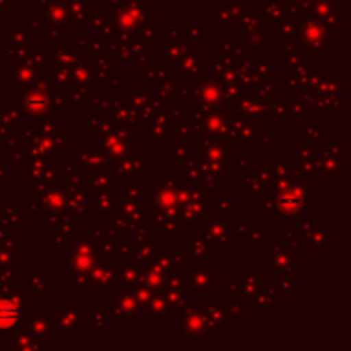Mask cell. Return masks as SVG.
<instances>
[{
    "label": "cell",
    "instance_id": "1",
    "mask_svg": "<svg viewBox=\"0 0 351 351\" xmlns=\"http://www.w3.org/2000/svg\"><path fill=\"white\" fill-rule=\"evenodd\" d=\"M132 125L115 123L110 117H103L95 132V147L112 161L120 160L134 151Z\"/></svg>",
    "mask_w": 351,
    "mask_h": 351
},
{
    "label": "cell",
    "instance_id": "2",
    "mask_svg": "<svg viewBox=\"0 0 351 351\" xmlns=\"http://www.w3.org/2000/svg\"><path fill=\"white\" fill-rule=\"evenodd\" d=\"M31 314V297L24 285H14L12 290L0 295V335H12L24 328Z\"/></svg>",
    "mask_w": 351,
    "mask_h": 351
},
{
    "label": "cell",
    "instance_id": "3",
    "mask_svg": "<svg viewBox=\"0 0 351 351\" xmlns=\"http://www.w3.org/2000/svg\"><path fill=\"white\" fill-rule=\"evenodd\" d=\"M21 108L24 110L29 119H48L53 117V105H51V82L47 77H38L36 81L19 89Z\"/></svg>",
    "mask_w": 351,
    "mask_h": 351
},
{
    "label": "cell",
    "instance_id": "4",
    "mask_svg": "<svg viewBox=\"0 0 351 351\" xmlns=\"http://www.w3.org/2000/svg\"><path fill=\"white\" fill-rule=\"evenodd\" d=\"M51 317L57 336H77L82 328H91V312L84 304H57Z\"/></svg>",
    "mask_w": 351,
    "mask_h": 351
},
{
    "label": "cell",
    "instance_id": "5",
    "mask_svg": "<svg viewBox=\"0 0 351 351\" xmlns=\"http://www.w3.org/2000/svg\"><path fill=\"white\" fill-rule=\"evenodd\" d=\"M31 201L48 215L65 211L67 209V175L57 180L40 182L34 185Z\"/></svg>",
    "mask_w": 351,
    "mask_h": 351
},
{
    "label": "cell",
    "instance_id": "6",
    "mask_svg": "<svg viewBox=\"0 0 351 351\" xmlns=\"http://www.w3.org/2000/svg\"><path fill=\"white\" fill-rule=\"evenodd\" d=\"M184 278L189 297H211L213 291L219 287V267L216 264L204 266L197 263L189 267Z\"/></svg>",
    "mask_w": 351,
    "mask_h": 351
},
{
    "label": "cell",
    "instance_id": "7",
    "mask_svg": "<svg viewBox=\"0 0 351 351\" xmlns=\"http://www.w3.org/2000/svg\"><path fill=\"white\" fill-rule=\"evenodd\" d=\"M235 216L213 213L202 221V232L208 237L209 243L216 250H232L235 247V232H233Z\"/></svg>",
    "mask_w": 351,
    "mask_h": 351
},
{
    "label": "cell",
    "instance_id": "8",
    "mask_svg": "<svg viewBox=\"0 0 351 351\" xmlns=\"http://www.w3.org/2000/svg\"><path fill=\"white\" fill-rule=\"evenodd\" d=\"M332 31L328 26H319L317 21H307L297 33V48L300 53L326 55L328 53V41L332 38Z\"/></svg>",
    "mask_w": 351,
    "mask_h": 351
},
{
    "label": "cell",
    "instance_id": "9",
    "mask_svg": "<svg viewBox=\"0 0 351 351\" xmlns=\"http://www.w3.org/2000/svg\"><path fill=\"white\" fill-rule=\"evenodd\" d=\"M343 149V143L329 144L326 149L314 151L312 158L308 160L311 170L314 171L315 177L319 178H341L343 177V153L338 154V151Z\"/></svg>",
    "mask_w": 351,
    "mask_h": 351
},
{
    "label": "cell",
    "instance_id": "10",
    "mask_svg": "<svg viewBox=\"0 0 351 351\" xmlns=\"http://www.w3.org/2000/svg\"><path fill=\"white\" fill-rule=\"evenodd\" d=\"M298 233L305 249H335V228L326 219L302 218L298 221Z\"/></svg>",
    "mask_w": 351,
    "mask_h": 351
},
{
    "label": "cell",
    "instance_id": "11",
    "mask_svg": "<svg viewBox=\"0 0 351 351\" xmlns=\"http://www.w3.org/2000/svg\"><path fill=\"white\" fill-rule=\"evenodd\" d=\"M197 84L194 86V101L197 103V110L201 113L215 112V110L226 108V96L225 88L219 81L216 79H204L199 77L195 79ZM230 101V99H228ZM232 103V101H230Z\"/></svg>",
    "mask_w": 351,
    "mask_h": 351
},
{
    "label": "cell",
    "instance_id": "12",
    "mask_svg": "<svg viewBox=\"0 0 351 351\" xmlns=\"http://www.w3.org/2000/svg\"><path fill=\"white\" fill-rule=\"evenodd\" d=\"M297 267V250L287 243H267L266 271L273 274H293Z\"/></svg>",
    "mask_w": 351,
    "mask_h": 351
},
{
    "label": "cell",
    "instance_id": "13",
    "mask_svg": "<svg viewBox=\"0 0 351 351\" xmlns=\"http://www.w3.org/2000/svg\"><path fill=\"white\" fill-rule=\"evenodd\" d=\"M180 332L187 338L189 343H202L208 335L202 308L195 304H185L180 311Z\"/></svg>",
    "mask_w": 351,
    "mask_h": 351
},
{
    "label": "cell",
    "instance_id": "14",
    "mask_svg": "<svg viewBox=\"0 0 351 351\" xmlns=\"http://www.w3.org/2000/svg\"><path fill=\"white\" fill-rule=\"evenodd\" d=\"M110 315H112L115 321H139L143 319L144 308L141 307L139 300L136 298L132 290H120L115 297H110L108 304Z\"/></svg>",
    "mask_w": 351,
    "mask_h": 351
},
{
    "label": "cell",
    "instance_id": "15",
    "mask_svg": "<svg viewBox=\"0 0 351 351\" xmlns=\"http://www.w3.org/2000/svg\"><path fill=\"white\" fill-rule=\"evenodd\" d=\"M112 53L117 55L120 62H144L147 57V45L139 34L130 36H115L112 40Z\"/></svg>",
    "mask_w": 351,
    "mask_h": 351
},
{
    "label": "cell",
    "instance_id": "16",
    "mask_svg": "<svg viewBox=\"0 0 351 351\" xmlns=\"http://www.w3.org/2000/svg\"><path fill=\"white\" fill-rule=\"evenodd\" d=\"M147 156L141 154V149H134L132 153L127 156L120 158V160L112 161L110 168H112L113 175L122 180H130V178H141L143 171L147 170Z\"/></svg>",
    "mask_w": 351,
    "mask_h": 351
},
{
    "label": "cell",
    "instance_id": "17",
    "mask_svg": "<svg viewBox=\"0 0 351 351\" xmlns=\"http://www.w3.org/2000/svg\"><path fill=\"white\" fill-rule=\"evenodd\" d=\"M144 23L146 21H144L143 10L134 5H129L120 10H115L112 24L115 27V36H130V34H136Z\"/></svg>",
    "mask_w": 351,
    "mask_h": 351
},
{
    "label": "cell",
    "instance_id": "18",
    "mask_svg": "<svg viewBox=\"0 0 351 351\" xmlns=\"http://www.w3.org/2000/svg\"><path fill=\"white\" fill-rule=\"evenodd\" d=\"M89 206L96 219H112L119 211V194L117 191L89 192Z\"/></svg>",
    "mask_w": 351,
    "mask_h": 351
},
{
    "label": "cell",
    "instance_id": "19",
    "mask_svg": "<svg viewBox=\"0 0 351 351\" xmlns=\"http://www.w3.org/2000/svg\"><path fill=\"white\" fill-rule=\"evenodd\" d=\"M202 57H204L202 48L195 47V45H191V43H185L184 53H182V58L180 62H178V67H177L178 75L185 79L202 77V69H204V65H202Z\"/></svg>",
    "mask_w": 351,
    "mask_h": 351
},
{
    "label": "cell",
    "instance_id": "20",
    "mask_svg": "<svg viewBox=\"0 0 351 351\" xmlns=\"http://www.w3.org/2000/svg\"><path fill=\"white\" fill-rule=\"evenodd\" d=\"M201 308L202 314H204L206 324H208V332H211V335H218L219 329L233 328L235 319L230 317L228 312L225 311V307H223L218 298H213L209 304L201 305Z\"/></svg>",
    "mask_w": 351,
    "mask_h": 351
},
{
    "label": "cell",
    "instance_id": "21",
    "mask_svg": "<svg viewBox=\"0 0 351 351\" xmlns=\"http://www.w3.org/2000/svg\"><path fill=\"white\" fill-rule=\"evenodd\" d=\"M24 328L36 336L40 341L47 343V345H53L57 332H55L53 317L48 312H38V314H29Z\"/></svg>",
    "mask_w": 351,
    "mask_h": 351
},
{
    "label": "cell",
    "instance_id": "22",
    "mask_svg": "<svg viewBox=\"0 0 351 351\" xmlns=\"http://www.w3.org/2000/svg\"><path fill=\"white\" fill-rule=\"evenodd\" d=\"M47 225L53 230L55 233L64 237L65 240H71L72 237L79 233V218L77 216L71 215L67 211L62 213H53V215H48Z\"/></svg>",
    "mask_w": 351,
    "mask_h": 351
},
{
    "label": "cell",
    "instance_id": "23",
    "mask_svg": "<svg viewBox=\"0 0 351 351\" xmlns=\"http://www.w3.org/2000/svg\"><path fill=\"white\" fill-rule=\"evenodd\" d=\"M67 213L74 216H84L91 211L89 206V192L86 184L82 185H69L67 184Z\"/></svg>",
    "mask_w": 351,
    "mask_h": 351
},
{
    "label": "cell",
    "instance_id": "24",
    "mask_svg": "<svg viewBox=\"0 0 351 351\" xmlns=\"http://www.w3.org/2000/svg\"><path fill=\"white\" fill-rule=\"evenodd\" d=\"M175 113L171 110H158L149 120V141H167L170 139L171 123H173Z\"/></svg>",
    "mask_w": 351,
    "mask_h": 351
},
{
    "label": "cell",
    "instance_id": "25",
    "mask_svg": "<svg viewBox=\"0 0 351 351\" xmlns=\"http://www.w3.org/2000/svg\"><path fill=\"white\" fill-rule=\"evenodd\" d=\"M141 278V266L132 259H119L117 264V288L120 290H132Z\"/></svg>",
    "mask_w": 351,
    "mask_h": 351
},
{
    "label": "cell",
    "instance_id": "26",
    "mask_svg": "<svg viewBox=\"0 0 351 351\" xmlns=\"http://www.w3.org/2000/svg\"><path fill=\"white\" fill-rule=\"evenodd\" d=\"M189 235V256H192L195 259V263H202L204 259H208L213 252V247L209 243L208 237L204 235L199 226L195 228L189 230L187 232Z\"/></svg>",
    "mask_w": 351,
    "mask_h": 351
},
{
    "label": "cell",
    "instance_id": "27",
    "mask_svg": "<svg viewBox=\"0 0 351 351\" xmlns=\"http://www.w3.org/2000/svg\"><path fill=\"white\" fill-rule=\"evenodd\" d=\"M167 271L158 267L156 264L149 263L141 267L139 283L143 287L149 288L153 293H165V280H167Z\"/></svg>",
    "mask_w": 351,
    "mask_h": 351
},
{
    "label": "cell",
    "instance_id": "28",
    "mask_svg": "<svg viewBox=\"0 0 351 351\" xmlns=\"http://www.w3.org/2000/svg\"><path fill=\"white\" fill-rule=\"evenodd\" d=\"M40 77V69H38L36 62L31 57V51L27 53V57L21 58L16 64V69H14V79H17V84L26 86L29 82L36 81Z\"/></svg>",
    "mask_w": 351,
    "mask_h": 351
},
{
    "label": "cell",
    "instance_id": "29",
    "mask_svg": "<svg viewBox=\"0 0 351 351\" xmlns=\"http://www.w3.org/2000/svg\"><path fill=\"white\" fill-rule=\"evenodd\" d=\"M115 81V64L110 62L108 57L95 58L93 64V86H108Z\"/></svg>",
    "mask_w": 351,
    "mask_h": 351
},
{
    "label": "cell",
    "instance_id": "30",
    "mask_svg": "<svg viewBox=\"0 0 351 351\" xmlns=\"http://www.w3.org/2000/svg\"><path fill=\"white\" fill-rule=\"evenodd\" d=\"M10 348L23 350V351H45L48 348L47 343L40 341L34 335H31L26 328L17 329L16 335L12 336L10 341Z\"/></svg>",
    "mask_w": 351,
    "mask_h": 351
},
{
    "label": "cell",
    "instance_id": "31",
    "mask_svg": "<svg viewBox=\"0 0 351 351\" xmlns=\"http://www.w3.org/2000/svg\"><path fill=\"white\" fill-rule=\"evenodd\" d=\"M171 69L167 64H146L143 65V86L144 88H153L170 77Z\"/></svg>",
    "mask_w": 351,
    "mask_h": 351
},
{
    "label": "cell",
    "instance_id": "32",
    "mask_svg": "<svg viewBox=\"0 0 351 351\" xmlns=\"http://www.w3.org/2000/svg\"><path fill=\"white\" fill-rule=\"evenodd\" d=\"M24 288L29 293V297L45 298L48 295V274L26 273L24 274Z\"/></svg>",
    "mask_w": 351,
    "mask_h": 351
},
{
    "label": "cell",
    "instance_id": "33",
    "mask_svg": "<svg viewBox=\"0 0 351 351\" xmlns=\"http://www.w3.org/2000/svg\"><path fill=\"white\" fill-rule=\"evenodd\" d=\"M74 160L77 161L86 171H93L96 170V168H101L110 163L108 158H106L101 151L96 149V147L95 149H81L77 153V156H74Z\"/></svg>",
    "mask_w": 351,
    "mask_h": 351
},
{
    "label": "cell",
    "instance_id": "34",
    "mask_svg": "<svg viewBox=\"0 0 351 351\" xmlns=\"http://www.w3.org/2000/svg\"><path fill=\"white\" fill-rule=\"evenodd\" d=\"M71 77L72 84L93 89V64H89L86 57H82L77 64L71 67Z\"/></svg>",
    "mask_w": 351,
    "mask_h": 351
},
{
    "label": "cell",
    "instance_id": "35",
    "mask_svg": "<svg viewBox=\"0 0 351 351\" xmlns=\"http://www.w3.org/2000/svg\"><path fill=\"white\" fill-rule=\"evenodd\" d=\"M146 312H147V317H149L151 321H168V319L173 317V312H171L170 307H168V302L163 293L154 295L151 304L147 305Z\"/></svg>",
    "mask_w": 351,
    "mask_h": 351
},
{
    "label": "cell",
    "instance_id": "36",
    "mask_svg": "<svg viewBox=\"0 0 351 351\" xmlns=\"http://www.w3.org/2000/svg\"><path fill=\"white\" fill-rule=\"evenodd\" d=\"M108 317L110 312L108 307L103 304H96L91 311V328L93 332L96 336H108L110 329H108Z\"/></svg>",
    "mask_w": 351,
    "mask_h": 351
},
{
    "label": "cell",
    "instance_id": "37",
    "mask_svg": "<svg viewBox=\"0 0 351 351\" xmlns=\"http://www.w3.org/2000/svg\"><path fill=\"white\" fill-rule=\"evenodd\" d=\"M88 34H93V36L105 38V40H113L115 38V27H113L112 23H108V19L101 17L98 14V19H93L89 17L88 21Z\"/></svg>",
    "mask_w": 351,
    "mask_h": 351
},
{
    "label": "cell",
    "instance_id": "38",
    "mask_svg": "<svg viewBox=\"0 0 351 351\" xmlns=\"http://www.w3.org/2000/svg\"><path fill=\"white\" fill-rule=\"evenodd\" d=\"M192 151L194 147H189L187 139H173V146H171V161L177 165H184L192 158Z\"/></svg>",
    "mask_w": 351,
    "mask_h": 351
},
{
    "label": "cell",
    "instance_id": "39",
    "mask_svg": "<svg viewBox=\"0 0 351 351\" xmlns=\"http://www.w3.org/2000/svg\"><path fill=\"white\" fill-rule=\"evenodd\" d=\"M163 295L168 302V307H170L173 314L180 312L182 307L187 304V290H167Z\"/></svg>",
    "mask_w": 351,
    "mask_h": 351
},
{
    "label": "cell",
    "instance_id": "40",
    "mask_svg": "<svg viewBox=\"0 0 351 351\" xmlns=\"http://www.w3.org/2000/svg\"><path fill=\"white\" fill-rule=\"evenodd\" d=\"M86 235L91 237L96 243L98 242H106V240H112V242H117V232L113 230V226H88L86 230Z\"/></svg>",
    "mask_w": 351,
    "mask_h": 351
},
{
    "label": "cell",
    "instance_id": "41",
    "mask_svg": "<svg viewBox=\"0 0 351 351\" xmlns=\"http://www.w3.org/2000/svg\"><path fill=\"white\" fill-rule=\"evenodd\" d=\"M281 235H283V242L287 243L288 247H291V249H295V250L305 249V243H304V240H302L298 230L283 226V228H281Z\"/></svg>",
    "mask_w": 351,
    "mask_h": 351
},
{
    "label": "cell",
    "instance_id": "42",
    "mask_svg": "<svg viewBox=\"0 0 351 351\" xmlns=\"http://www.w3.org/2000/svg\"><path fill=\"white\" fill-rule=\"evenodd\" d=\"M264 235H266V228H264V226H257L256 230H252V228L249 230V233H247L245 242H249L250 250H257L259 243L263 242Z\"/></svg>",
    "mask_w": 351,
    "mask_h": 351
},
{
    "label": "cell",
    "instance_id": "43",
    "mask_svg": "<svg viewBox=\"0 0 351 351\" xmlns=\"http://www.w3.org/2000/svg\"><path fill=\"white\" fill-rule=\"evenodd\" d=\"M137 34L146 41L147 47H154V45H156V29H154L151 24L144 23L143 26L139 27V31H137Z\"/></svg>",
    "mask_w": 351,
    "mask_h": 351
},
{
    "label": "cell",
    "instance_id": "44",
    "mask_svg": "<svg viewBox=\"0 0 351 351\" xmlns=\"http://www.w3.org/2000/svg\"><path fill=\"white\" fill-rule=\"evenodd\" d=\"M175 29H171L170 24H167L163 29V34H165V47L167 45H171V43H180V27H178V24H175Z\"/></svg>",
    "mask_w": 351,
    "mask_h": 351
},
{
    "label": "cell",
    "instance_id": "45",
    "mask_svg": "<svg viewBox=\"0 0 351 351\" xmlns=\"http://www.w3.org/2000/svg\"><path fill=\"white\" fill-rule=\"evenodd\" d=\"M250 230V219L249 218H243V219H233V232L237 235H242V239H247V233Z\"/></svg>",
    "mask_w": 351,
    "mask_h": 351
},
{
    "label": "cell",
    "instance_id": "46",
    "mask_svg": "<svg viewBox=\"0 0 351 351\" xmlns=\"http://www.w3.org/2000/svg\"><path fill=\"white\" fill-rule=\"evenodd\" d=\"M65 242H67V240H65L64 237L58 235V233H55V232L50 233V235L47 237V247H48V249H51V250H62V249H64Z\"/></svg>",
    "mask_w": 351,
    "mask_h": 351
},
{
    "label": "cell",
    "instance_id": "47",
    "mask_svg": "<svg viewBox=\"0 0 351 351\" xmlns=\"http://www.w3.org/2000/svg\"><path fill=\"white\" fill-rule=\"evenodd\" d=\"M134 247H136V242L130 243H117V256L119 259H130L134 254Z\"/></svg>",
    "mask_w": 351,
    "mask_h": 351
},
{
    "label": "cell",
    "instance_id": "48",
    "mask_svg": "<svg viewBox=\"0 0 351 351\" xmlns=\"http://www.w3.org/2000/svg\"><path fill=\"white\" fill-rule=\"evenodd\" d=\"M202 33H204V29H202L201 24H191V26L187 27V36H189V43L194 45L195 41L199 40V38H202Z\"/></svg>",
    "mask_w": 351,
    "mask_h": 351
},
{
    "label": "cell",
    "instance_id": "49",
    "mask_svg": "<svg viewBox=\"0 0 351 351\" xmlns=\"http://www.w3.org/2000/svg\"><path fill=\"white\" fill-rule=\"evenodd\" d=\"M189 250H180V252H173V263H175V266L178 267V269H180V267H184V266H187V263H189Z\"/></svg>",
    "mask_w": 351,
    "mask_h": 351
},
{
    "label": "cell",
    "instance_id": "50",
    "mask_svg": "<svg viewBox=\"0 0 351 351\" xmlns=\"http://www.w3.org/2000/svg\"><path fill=\"white\" fill-rule=\"evenodd\" d=\"M321 132H328V127L326 125H319V127H315L314 129V134H308V137H311V139H314V141H326L328 139V134H321Z\"/></svg>",
    "mask_w": 351,
    "mask_h": 351
},
{
    "label": "cell",
    "instance_id": "51",
    "mask_svg": "<svg viewBox=\"0 0 351 351\" xmlns=\"http://www.w3.org/2000/svg\"><path fill=\"white\" fill-rule=\"evenodd\" d=\"M24 209H26V211H29V213H31V218H33V219H38V218H40V216H41V215H40V213H41V209L38 208V206L34 204L33 201H31L29 204H26V206H24Z\"/></svg>",
    "mask_w": 351,
    "mask_h": 351
},
{
    "label": "cell",
    "instance_id": "52",
    "mask_svg": "<svg viewBox=\"0 0 351 351\" xmlns=\"http://www.w3.org/2000/svg\"><path fill=\"white\" fill-rule=\"evenodd\" d=\"M256 147H266V149L269 147V149H271V147H273V139H271L269 136H263V139H261V141L257 139Z\"/></svg>",
    "mask_w": 351,
    "mask_h": 351
}]
</instances>
